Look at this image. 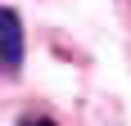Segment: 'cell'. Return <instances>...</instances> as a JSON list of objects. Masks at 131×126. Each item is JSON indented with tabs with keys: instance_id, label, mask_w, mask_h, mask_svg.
I'll return each mask as SVG.
<instances>
[{
	"instance_id": "cell-1",
	"label": "cell",
	"mask_w": 131,
	"mask_h": 126,
	"mask_svg": "<svg viewBox=\"0 0 131 126\" xmlns=\"http://www.w3.org/2000/svg\"><path fill=\"white\" fill-rule=\"evenodd\" d=\"M27 59V32H23V14L14 5H0V72L18 77Z\"/></svg>"
},
{
	"instance_id": "cell-2",
	"label": "cell",
	"mask_w": 131,
	"mask_h": 126,
	"mask_svg": "<svg viewBox=\"0 0 131 126\" xmlns=\"http://www.w3.org/2000/svg\"><path fill=\"white\" fill-rule=\"evenodd\" d=\"M23 126H54L50 117H23Z\"/></svg>"
}]
</instances>
